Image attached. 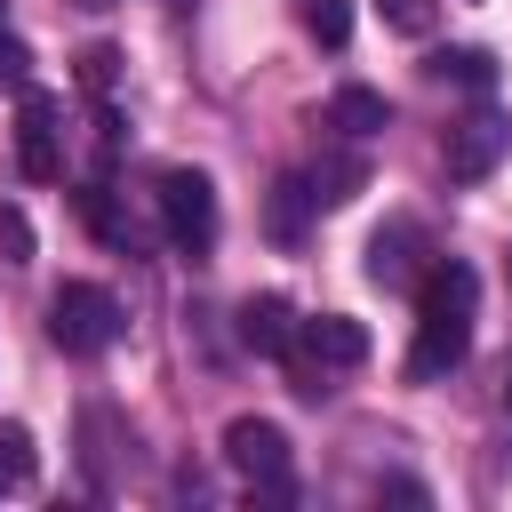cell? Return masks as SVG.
Masks as SVG:
<instances>
[{"mask_svg":"<svg viewBox=\"0 0 512 512\" xmlns=\"http://www.w3.org/2000/svg\"><path fill=\"white\" fill-rule=\"evenodd\" d=\"M472 312H480L472 264H432V272H424V304H416L408 376H448V368L472 352Z\"/></svg>","mask_w":512,"mask_h":512,"instance_id":"cell-1","label":"cell"},{"mask_svg":"<svg viewBox=\"0 0 512 512\" xmlns=\"http://www.w3.org/2000/svg\"><path fill=\"white\" fill-rule=\"evenodd\" d=\"M48 336H56V352H72V360L112 352V344H120V304H112V288L64 280V288L48 296Z\"/></svg>","mask_w":512,"mask_h":512,"instance_id":"cell-2","label":"cell"},{"mask_svg":"<svg viewBox=\"0 0 512 512\" xmlns=\"http://www.w3.org/2000/svg\"><path fill=\"white\" fill-rule=\"evenodd\" d=\"M224 464L256 488V496H288V432L272 416H232L224 424Z\"/></svg>","mask_w":512,"mask_h":512,"instance_id":"cell-3","label":"cell"},{"mask_svg":"<svg viewBox=\"0 0 512 512\" xmlns=\"http://www.w3.org/2000/svg\"><path fill=\"white\" fill-rule=\"evenodd\" d=\"M152 200H160V224H168V240H176V248H192V256H200V248L216 240V184H208L200 168H168Z\"/></svg>","mask_w":512,"mask_h":512,"instance_id":"cell-4","label":"cell"},{"mask_svg":"<svg viewBox=\"0 0 512 512\" xmlns=\"http://www.w3.org/2000/svg\"><path fill=\"white\" fill-rule=\"evenodd\" d=\"M64 112H56V96L48 88H24V104H16V168L32 176V184H56L64 176V128H56Z\"/></svg>","mask_w":512,"mask_h":512,"instance_id":"cell-5","label":"cell"},{"mask_svg":"<svg viewBox=\"0 0 512 512\" xmlns=\"http://www.w3.org/2000/svg\"><path fill=\"white\" fill-rule=\"evenodd\" d=\"M296 352H304V384H296V392H320L328 368H360V360H368V328L344 320V312H320V320L296 328Z\"/></svg>","mask_w":512,"mask_h":512,"instance_id":"cell-6","label":"cell"},{"mask_svg":"<svg viewBox=\"0 0 512 512\" xmlns=\"http://www.w3.org/2000/svg\"><path fill=\"white\" fill-rule=\"evenodd\" d=\"M504 152H512V120H496V112H472L464 128H448V176L456 184H480Z\"/></svg>","mask_w":512,"mask_h":512,"instance_id":"cell-7","label":"cell"},{"mask_svg":"<svg viewBox=\"0 0 512 512\" xmlns=\"http://www.w3.org/2000/svg\"><path fill=\"white\" fill-rule=\"evenodd\" d=\"M368 280H376V288H416V280H424V232H416L408 216L368 240Z\"/></svg>","mask_w":512,"mask_h":512,"instance_id":"cell-8","label":"cell"},{"mask_svg":"<svg viewBox=\"0 0 512 512\" xmlns=\"http://www.w3.org/2000/svg\"><path fill=\"white\" fill-rule=\"evenodd\" d=\"M296 328H304V320H296L280 296H248V304H240V344L264 352V360H296Z\"/></svg>","mask_w":512,"mask_h":512,"instance_id":"cell-9","label":"cell"},{"mask_svg":"<svg viewBox=\"0 0 512 512\" xmlns=\"http://www.w3.org/2000/svg\"><path fill=\"white\" fill-rule=\"evenodd\" d=\"M328 120H336L344 136H376L392 112H384V96H376V88H336V96H328Z\"/></svg>","mask_w":512,"mask_h":512,"instance_id":"cell-10","label":"cell"},{"mask_svg":"<svg viewBox=\"0 0 512 512\" xmlns=\"http://www.w3.org/2000/svg\"><path fill=\"white\" fill-rule=\"evenodd\" d=\"M304 208H320L312 176H280L272 184V240H304Z\"/></svg>","mask_w":512,"mask_h":512,"instance_id":"cell-11","label":"cell"},{"mask_svg":"<svg viewBox=\"0 0 512 512\" xmlns=\"http://www.w3.org/2000/svg\"><path fill=\"white\" fill-rule=\"evenodd\" d=\"M360 184H368V168H360L352 152H328V160L312 168V200H328V208H344V200H352Z\"/></svg>","mask_w":512,"mask_h":512,"instance_id":"cell-12","label":"cell"},{"mask_svg":"<svg viewBox=\"0 0 512 512\" xmlns=\"http://www.w3.org/2000/svg\"><path fill=\"white\" fill-rule=\"evenodd\" d=\"M32 432L24 424H0V496H16V488H32Z\"/></svg>","mask_w":512,"mask_h":512,"instance_id":"cell-13","label":"cell"},{"mask_svg":"<svg viewBox=\"0 0 512 512\" xmlns=\"http://www.w3.org/2000/svg\"><path fill=\"white\" fill-rule=\"evenodd\" d=\"M304 24H312V40H320V48H344V40H352V0H312V8H304Z\"/></svg>","mask_w":512,"mask_h":512,"instance_id":"cell-14","label":"cell"},{"mask_svg":"<svg viewBox=\"0 0 512 512\" xmlns=\"http://www.w3.org/2000/svg\"><path fill=\"white\" fill-rule=\"evenodd\" d=\"M432 72H440V80H464V88H488V80H496V64H488L480 48H448Z\"/></svg>","mask_w":512,"mask_h":512,"instance_id":"cell-15","label":"cell"},{"mask_svg":"<svg viewBox=\"0 0 512 512\" xmlns=\"http://www.w3.org/2000/svg\"><path fill=\"white\" fill-rule=\"evenodd\" d=\"M0 88H16V96L32 88V48H24L16 32H0Z\"/></svg>","mask_w":512,"mask_h":512,"instance_id":"cell-16","label":"cell"},{"mask_svg":"<svg viewBox=\"0 0 512 512\" xmlns=\"http://www.w3.org/2000/svg\"><path fill=\"white\" fill-rule=\"evenodd\" d=\"M0 248H8V264H32V224H24V208H0Z\"/></svg>","mask_w":512,"mask_h":512,"instance_id":"cell-17","label":"cell"},{"mask_svg":"<svg viewBox=\"0 0 512 512\" xmlns=\"http://www.w3.org/2000/svg\"><path fill=\"white\" fill-rule=\"evenodd\" d=\"M392 32H432V0H376Z\"/></svg>","mask_w":512,"mask_h":512,"instance_id":"cell-18","label":"cell"},{"mask_svg":"<svg viewBox=\"0 0 512 512\" xmlns=\"http://www.w3.org/2000/svg\"><path fill=\"white\" fill-rule=\"evenodd\" d=\"M112 64H120L112 48H88V56H80V80H88V88H112Z\"/></svg>","mask_w":512,"mask_h":512,"instance_id":"cell-19","label":"cell"},{"mask_svg":"<svg viewBox=\"0 0 512 512\" xmlns=\"http://www.w3.org/2000/svg\"><path fill=\"white\" fill-rule=\"evenodd\" d=\"M0 32H8V0H0Z\"/></svg>","mask_w":512,"mask_h":512,"instance_id":"cell-20","label":"cell"},{"mask_svg":"<svg viewBox=\"0 0 512 512\" xmlns=\"http://www.w3.org/2000/svg\"><path fill=\"white\" fill-rule=\"evenodd\" d=\"M504 416H512V384H504Z\"/></svg>","mask_w":512,"mask_h":512,"instance_id":"cell-21","label":"cell"},{"mask_svg":"<svg viewBox=\"0 0 512 512\" xmlns=\"http://www.w3.org/2000/svg\"><path fill=\"white\" fill-rule=\"evenodd\" d=\"M80 8H112V0H80Z\"/></svg>","mask_w":512,"mask_h":512,"instance_id":"cell-22","label":"cell"}]
</instances>
